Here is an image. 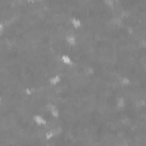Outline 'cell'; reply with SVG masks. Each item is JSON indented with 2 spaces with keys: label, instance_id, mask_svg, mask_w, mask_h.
Segmentation results:
<instances>
[{
  "label": "cell",
  "instance_id": "6da1fadb",
  "mask_svg": "<svg viewBox=\"0 0 146 146\" xmlns=\"http://www.w3.org/2000/svg\"><path fill=\"white\" fill-rule=\"evenodd\" d=\"M33 121H34V123H35L36 125H39V127H43V125H46V124L48 123V120H47L43 115H41V114H35V115H33Z\"/></svg>",
  "mask_w": 146,
  "mask_h": 146
},
{
  "label": "cell",
  "instance_id": "7a4b0ae2",
  "mask_svg": "<svg viewBox=\"0 0 146 146\" xmlns=\"http://www.w3.org/2000/svg\"><path fill=\"white\" fill-rule=\"evenodd\" d=\"M65 42L71 47H75L78 44V38L74 34H67L65 36Z\"/></svg>",
  "mask_w": 146,
  "mask_h": 146
},
{
  "label": "cell",
  "instance_id": "3957f363",
  "mask_svg": "<svg viewBox=\"0 0 146 146\" xmlns=\"http://www.w3.org/2000/svg\"><path fill=\"white\" fill-rule=\"evenodd\" d=\"M70 23H71V25H72L75 30H80L81 26H82V22H81V19L78 18V17H71V18H70Z\"/></svg>",
  "mask_w": 146,
  "mask_h": 146
},
{
  "label": "cell",
  "instance_id": "277c9868",
  "mask_svg": "<svg viewBox=\"0 0 146 146\" xmlns=\"http://www.w3.org/2000/svg\"><path fill=\"white\" fill-rule=\"evenodd\" d=\"M60 82H62V76L59 74H55V75H52V76L49 78V83L51 86H56V84H58Z\"/></svg>",
  "mask_w": 146,
  "mask_h": 146
},
{
  "label": "cell",
  "instance_id": "5b68a950",
  "mask_svg": "<svg viewBox=\"0 0 146 146\" xmlns=\"http://www.w3.org/2000/svg\"><path fill=\"white\" fill-rule=\"evenodd\" d=\"M60 62L63 64H65V65H72L74 63L73 59H72V57L68 56V55H62L60 56Z\"/></svg>",
  "mask_w": 146,
  "mask_h": 146
},
{
  "label": "cell",
  "instance_id": "8992f818",
  "mask_svg": "<svg viewBox=\"0 0 146 146\" xmlns=\"http://www.w3.org/2000/svg\"><path fill=\"white\" fill-rule=\"evenodd\" d=\"M119 83L122 86V87H128V86H131V80L130 78L128 76H121L119 79Z\"/></svg>",
  "mask_w": 146,
  "mask_h": 146
},
{
  "label": "cell",
  "instance_id": "52a82bcc",
  "mask_svg": "<svg viewBox=\"0 0 146 146\" xmlns=\"http://www.w3.org/2000/svg\"><path fill=\"white\" fill-rule=\"evenodd\" d=\"M95 73H96V71H95V68L92 66H87L83 70V74L86 76H92V75L95 76Z\"/></svg>",
  "mask_w": 146,
  "mask_h": 146
},
{
  "label": "cell",
  "instance_id": "ba28073f",
  "mask_svg": "<svg viewBox=\"0 0 146 146\" xmlns=\"http://www.w3.org/2000/svg\"><path fill=\"white\" fill-rule=\"evenodd\" d=\"M103 1H104V5L107 6V7H110V8H113V7H115V5H116L113 0H103Z\"/></svg>",
  "mask_w": 146,
  "mask_h": 146
},
{
  "label": "cell",
  "instance_id": "9c48e42d",
  "mask_svg": "<svg viewBox=\"0 0 146 146\" xmlns=\"http://www.w3.org/2000/svg\"><path fill=\"white\" fill-rule=\"evenodd\" d=\"M36 1H41V0H36Z\"/></svg>",
  "mask_w": 146,
  "mask_h": 146
}]
</instances>
